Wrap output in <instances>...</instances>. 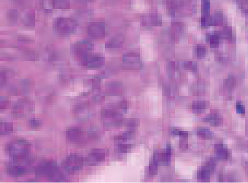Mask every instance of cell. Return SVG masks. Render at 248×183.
<instances>
[{
  "label": "cell",
  "mask_w": 248,
  "mask_h": 183,
  "mask_svg": "<svg viewBox=\"0 0 248 183\" xmlns=\"http://www.w3.org/2000/svg\"><path fill=\"white\" fill-rule=\"evenodd\" d=\"M4 150L6 154L14 160L25 159L31 150V145L24 139H14L6 144Z\"/></svg>",
  "instance_id": "cell-1"
},
{
  "label": "cell",
  "mask_w": 248,
  "mask_h": 183,
  "mask_svg": "<svg viewBox=\"0 0 248 183\" xmlns=\"http://www.w3.org/2000/svg\"><path fill=\"white\" fill-rule=\"evenodd\" d=\"M35 174L39 176H46L54 181L63 180L64 175L60 171L56 162L53 161L42 162L38 165L35 169Z\"/></svg>",
  "instance_id": "cell-2"
},
{
  "label": "cell",
  "mask_w": 248,
  "mask_h": 183,
  "mask_svg": "<svg viewBox=\"0 0 248 183\" xmlns=\"http://www.w3.org/2000/svg\"><path fill=\"white\" fill-rule=\"evenodd\" d=\"M77 24L74 19L61 17L54 20L53 28L57 34L61 35H68L75 32Z\"/></svg>",
  "instance_id": "cell-3"
},
{
  "label": "cell",
  "mask_w": 248,
  "mask_h": 183,
  "mask_svg": "<svg viewBox=\"0 0 248 183\" xmlns=\"http://www.w3.org/2000/svg\"><path fill=\"white\" fill-rule=\"evenodd\" d=\"M34 109V104L29 99L19 100L14 104L12 109L13 115L17 118H23L32 113Z\"/></svg>",
  "instance_id": "cell-4"
},
{
  "label": "cell",
  "mask_w": 248,
  "mask_h": 183,
  "mask_svg": "<svg viewBox=\"0 0 248 183\" xmlns=\"http://www.w3.org/2000/svg\"><path fill=\"white\" fill-rule=\"evenodd\" d=\"M25 159L14 160L7 165L6 171L7 174L14 177H20L28 174L29 171V164L24 162Z\"/></svg>",
  "instance_id": "cell-5"
},
{
  "label": "cell",
  "mask_w": 248,
  "mask_h": 183,
  "mask_svg": "<svg viewBox=\"0 0 248 183\" xmlns=\"http://www.w3.org/2000/svg\"><path fill=\"white\" fill-rule=\"evenodd\" d=\"M84 160L82 156L76 154H72L67 156L63 162V167L68 173H77L82 169Z\"/></svg>",
  "instance_id": "cell-6"
},
{
  "label": "cell",
  "mask_w": 248,
  "mask_h": 183,
  "mask_svg": "<svg viewBox=\"0 0 248 183\" xmlns=\"http://www.w3.org/2000/svg\"><path fill=\"white\" fill-rule=\"evenodd\" d=\"M81 63L89 68L101 67L104 63V58L98 54H88L80 58Z\"/></svg>",
  "instance_id": "cell-7"
},
{
  "label": "cell",
  "mask_w": 248,
  "mask_h": 183,
  "mask_svg": "<svg viewBox=\"0 0 248 183\" xmlns=\"http://www.w3.org/2000/svg\"><path fill=\"white\" fill-rule=\"evenodd\" d=\"M93 45L91 42L87 41H81L74 44L72 46V51L80 58L88 54V51L92 50Z\"/></svg>",
  "instance_id": "cell-8"
},
{
  "label": "cell",
  "mask_w": 248,
  "mask_h": 183,
  "mask_svg": "<svg viewBox=\"0 0 248 183\" xmlns=\"http://www.w3.org/2000/svg\"><path fill=\"white\" fill-rule=\"evenodd\" d=\"M106 150L101 149H92L88 154L87 162L90 165H95L102 162L106 158Z\"/></svg>",
  "instance_id": "cell-9"
},
{
  "label": "cell",
  "mask_w": 248,
  "mask_h": 183,
  "mask_svg": "<svg viewBox=\"0 0 248 183\" xmlns=\"http://www.w3.org/2000/svg\"><path fill=\"white\" fill-rule=\"evenodd\" d=\"M73 113L76 118L79 120H85L90 114V106L87 102H80L75 106Z\"/></svg>",
  "instance_id": "cell-10"
},
{
  "label": "cell",
  "mask_w": 248,
  "mask_h": 183,
  "mask_svg": "<svg viewBox=\"0 0 248 183\" xmlns=\"http://www.w3.org/2000/svg\"><path fill=\"white\" fill-rule=\"evenodd\" d=\"M105 27L103 23H92L88 27V35L93 38H101L104 36Z\"/></svg>",
  "instance_id": "cell-11"
},
{
  "label": "cell",
  "mask_w": 248,
  "mask_h": 183,
  "mask_svg": "<svg viewBox=\"0 0 248 183\" xmlns=\"http://www.w3.org/2000/svg\"><path fill=\"white\" fill-rule=\"evenodd\" d=\"M84 132L82 129L79 127H71L66 131V139L70 142H79L82 139Z\"/></svg>",
  "instance_id": "cell-12"
},
{
  "label": "cell",
  "mask_w": 248,
  "mask_h": 183,
  "mask_svg": "<svg viewBox=\"0 0 248 183\" xmlns=\"http://www.w3.org/2000/svg\"><path fill=\"white\" fill-rule=\"evenodd\" d=\"M101 115L103 118L113 119L116 120L119 119L121 115L115 109L113 108H105L102 110Z\"/></svg>",
  "instance_id": "cell-13"
},
{
  "label": "cell",
  "mask_w": 248,
  "mask_h": 183,
  "mask_svg": "<svg viewBox=\"0 0 248 183\" xmlns=\"http://www.w3.org/2000/svg\"><path fill=\"white\" fill-rule=\"evenodd\" d=\"M204 121L210 123L214 126H218L220 125V124L223 122V118L219 114L214 111L205 117Z\"/></svg>",
  "instance_id": "cell-14"
},
{
  "label": "cell",
  "mask_w": 248,
  "mask_h": 183,
  "mask_svg": "<svg viewBox=\"0 0 248 183\" xmlns=\"http://www.w3.org/2000/svg\"><path fill=\"white\" fill-rule=\"evenodd\" d=\"M218 158L220 159H228L229 157V152L228 149L224 147L223 144H217L215 146Z\"/></svg>",
  "instance_id": "cell-15"
},
{
  "label": "cell",
  "mask_w": 248,
  "mask_h": 183,
  "mask_svg": "<svg viewBox=\"0 0 248 183\" xmlns=\"http://www.w3.org/2000/svg\"><path fill=\"white\" fill-rule=\"evenodd\" d=\"M13 123L9 122H1V134L2 135H7L10 134L13 131Z\"/></svg>",
  "instance_id": "cell-16"
},
{
  "label": "cell",
  "mask_w": 248,
  "mask_h": 183,
  "mask_svg": "<svg viewBox=\"0 0 248 183\" xmlns=\"http://www.w3.org/2000/svg\"><path fill=\"white\" fill-rule=\"evenodd\" d=\"M210 172L203 166L202 168H201L197 173L198 180L204 182L209 181L210 180Z\"/></svg>",
  "instance_id": "cell-17"
},
{
  "label": "cell",
  "mask_w": 248,
  "mask_h": 183,
  "mask_svg": "<svg viewBox=\"0 0 248 183\" xmlns=\"http://www.w3.org/2000/svg\"><path fill=\"white\" fill-rule=\"evenodd\" d=\"M192 110L197 113H201L206 108V103L204 101H196L192 103Z\"/></svg>",
  "instance_id": "cell-18"
},
{
  "label": "cell",
  "mask_w": 248,
  "mask_h": 183,
  "mask_svg": "<svg viewBox=\"0 0 248 183\" xmlns=\"http://www.w3.org/2000/svg\"><path fill=\"white\" fill-rule=\"evenodd\" d=\"M54 8L58 9H68L70 6L69 0H54Z\"/></svg>",
  "instance_id": "cell-19"
},
{
  "label": "cell",
  "mask_w": 248,
  "mask_h": 183,
  "mask_svg": "<svg viewBox=\"0 0 248 183\" xmlns=\"http://www.w3.org/2000/svg\"><path fill=\"white\" fill-rule=\"evenodd\" d=\"M197 134L201 138L204 139H209L212 137L213 133L209 129H199L197 130Z\"/></svg>",
  "instance_id": "cell-20"
},
{
  "label": "cell",
  "mask_w": 248,
  "mask_h": 183,
  "mask_svg": "<svg viewBox=\"0 0 248 183\" xmlns=\"http://www.w3.org/2000/svg\"><path fill=\"white\" fill-rule=\"evenodd\" d=\"M23 21L25 25H34L35 21V14L33 12H29L26 13L23 18Z\"/></svg>",
  "instance_id": "cell-21"
},
{
  "label": "cell",
  "mask_w": 248,
  "mask_h": 183,
  "mask_svg": "<svg viewBox=\"0 0 248 183\" xmlns=\"http://www.w3.org/2000/svg\"><path fill=\"white\" fill-rule=\"evenodd\" d=\"M124 59V61L126 63L135 64L136 63H138L137 62L139 59V58L138 55H137V54L129 53V54L125 55Z\"/></svg>",
  "instance_id": "cell-22"
},
{
  "label": "cell",
  "mask_w": 248,
  "mask_h": 183,
  "mask_svg": "<svg viewBox=\"0 0 248 183\" xmlns=\"http://www.w3.org/2000/svg\"><path fill=\"white\" fill-rule=\"evenodd\" d=\"M120 88V84L118 82H111L108 85L107 90L108 93L110 94H117L119 89Z\"/></svg>",
  "instance_id": "cell-23"
},
{
  "label": "cell",
  "mask_w": 248,
  "mask_h": 183,
  "mask_svg": "<svg viewBox=\"0 0 248 183\" xmlns=\"http://www.w3.org/2000/svg\"><path fill=\"white\" fill-rule=\"evenodd\" d=\"M42 7L46 11H52L54 8V0H41Z\"/></svg>",
  "instance_id": "cell-24"
},
{
  "label": "cell",
  "mask_w": 248,
  "mask_h": 183,
  "mask_svg": "<svg viewBox=\"0 0 248 183\" xmlns=\"http://www.w3.org/2000/svg\"><path fill=\"white\" fill-rule=\"evenodd\" d=\"M133 135V131H129L124 132L123 133L119 134V135H116L114 137V140L117 141L126 140H128V139L131 138Z\"/></svg>",
  "instance_id": "cell-25"
},
{
  "label": "cell",
  "mask_w": 248,
  "mask_h": 183,
  "mask_svg": "<svg viewBox=\"0 0 248 183\" xmlns=\"http://www.w3.org/2000/svg\"><path fill=\"white\" fill-rule=\"evenodd\" d=\"M28 124L30 128L32 129H38L41 127L42 122L38 119L32 118L29 119L28 121Z\"/></svg>",
  "instance_id": "cell-26"
},
{
  "label": "cell",
  "mask_w": 248,
  "mask_h": 183,
  "mask_svg": "<svg viewBox=\"0 0 248 183\" xmlns=\"http://www.w3.org/2000/svg\"><path fill=\"white\" fill-rule=\"evenodd\" d=\"M216 165V161L211 159H209V161L206 162L205 165L204 167L211 173V172H213L215 170Z\"/></svg>",
  "instance_id": "cell-27"
},
{
  "label": "cell",
  "mask_w": 248,
  "mask_h": 183,
  "mask_svg": "<svg viewBox=\"0 0 248 183\" xmlns=\"http://www.w3.org/2000/svg\"><path fill=\"white\" fill-rule=\"evenodd\" d=\"M208 41L211 46L215 48L219 44V36L217 35H210L208 37Z\"/></svg>",
  "instance_id": "cell-28"
},
{
  "label": "cell",
  "mask_w": 248,
  "mask_h": 183,
  "mask_svg": "<svg viewBox=\"0 0 248 183\" xmlns=\"http://www.w3.org/2000/svg\"><path fill=\"white\" fill-rule=\"evenodd\" d=\"M170 133L171 134L175 135H180L182 137H188V132L183 131L182 130H179L177 129L171 128L170 130Z\"/></svg>",
  "instance_id": "cell-29"
},
{
  "label": "cell",
  "mask_w": 248,
  "mask_h": 183,
  "mask_svg": "<svg viewBox=\"0 0 248 183\" xmlns=\"http://www.w3.org/2000/svg\"><path fill=\"white\" fill-rule=\"evenodd\" d=\"M139 120L136 119H129L123 120V124L128 127H136L138 124Z\"/></svg>",
  "instance_id": "cell-30"
},
{
  "label": "cell",
  "mask_w": 248,
  "mask_h": 183,
  "mask_svg": "<svg viewBox=\"0 0 248 183\" xmlns=\"http://www.w3.org/2000/svg\"><path fill=\"white\" fill-rule=\"evenodd\" d=\"M158 162L153 159L149 166V173L150 175H155L157 173Z\"/></svg>",
  "instance_id": "cell-31"
},
{
  "label": "cell",
  "mask_w": 248,
  "mask_h": 183,
  "mask_svg": "<svg viewBox=\"0 0 248 183\" xmlns=\"http://www.w3.org/2000/svg\"><path fill=\"white\" fill-rule=\"evenodd\" d=\"M132 147V146L130 144H118L117 146L116 149L117 151L119 152L126 153L129 151Z\"/></svg>",
  "instance_id": "cell-32"
},
{
  "label": "cell",
  "mask_w": 248,
  "mask_h": 183,
  "mask_svg": "<svg viewBox=\"0 0 248 183\" xmlns=\"http://www.w3.org/2000/svg\"><path fill=\"white\" fill-rule=\"evenodd\" d=\"M120 45L121 43L120 41H119L117 38H114L111 41H108L106 44V46L109 48H117Z\"/></svg>",
  "instance_id": "cell-33"
},
{
  "label": "cell",
  "mask_w": 248,
  "mask_h": 183,
  "mask_svg": "<svg viewBox=\"0 0 248 183\" xmlns=\"http://www.w3.org/2000/svg\"><path fill=\"white\" fill-rule=\"evenodd\" d=\"M18 16H19L18 12L16 10H11L9 11L7 14V16L10 21H12L13 22L17 20Z\"/></svg>",
  "instance_id": "cell-34"
},
{
  "label": "cell",
  "mask_w": 248,
  "mask_h": 183,
  "mask_svg": "<svg viewBox=\"0 0 248 183\" xmlns=\"http://www.w3.org/2000/svg\"><path fill=\"white\" fill-rule=\"evenodd\" d=\"M196 54L198 57L202 58L205 55V48L202 45H198L196 48Z\"/></svg>",
  "instance_id": "cell-35"
},
{
  "label": "cell",
  "mask_w": 248,
  "mask_h": 183,
  "mask_svg": "<svg viewBox=\"0 0 248 183\" xmlns=\"http://www.w3.org/2000/svg\"><path fill=\"white\" fill-rule=\"evenodd\" d=\"M232 35V31L231 28L229 27L224 28L223 32H221V36L224 38H229Z\"/></svg>",
  "instance_id": "cell-36"
},
{
  "label": "cell",
  "mask_w": 248,
  "mask_h": 183,
  "mask_svg": "<svg viewBox=\"0 0 248 183\" xmlns=\"http://www.w3.org/2000/svg\"><path fill=\"white\" fill-rule=\"evenodd\" d=\"M226 84L228 87H232L236 84V80L233 77H229L226 81Z\"/></svg>",
  "instance_id": "cell-37"
},
{
  "label": "cell",
  "mask_w": 248,
  "mask_h": 183,
  "mask_svg": "<svg viewBox=\"0 0 248 183\" xmlns=\"http://www.w3.org/2000/svg\"><path fill=\"white\" fill-rule=\"evenodd\" d=\"M186 137H182L181 140L180 141V147L183 150H185L188 147V143Z\"/></svg>",
  "instance_id": "cell-38"
},
{
  "label": "cell",
  "mask_w": 248,
  "mask_h": 183,
  "mask_svg": "<svg viewBox=\"0 0 248 183\" xmlns=\"http://www.w3.org/2000/svg\"><path fill=\"white\" fill-rule=\"evenodd\" d=\"M237 111L240 114H244L245 113V108L243 105L240 102H238L236 105Z\"/></svg>",
  "instance_id": "cell-39"
},
{
  "label": "cell",
  "mask_w": 248,
  "mask_h": 183,
  "mask_svg": "<svg viewBox=\"0 0 248 183\" xmlns=\"http://www.w3.org/2000/svg\"><path fill=\"white\" fill-rule=\"evenodd\" d=\"M184 67L187 69H192V70H195L196 69V66L195 63H193L192 62H186L184 63Z\"/></svg>",
  "instance_id": "cell-40"
},
{
  "label": "cell",
  "mask_w": 248,
  "mask_h": 183,
  "mask_svg": "<svg viewBox=\"0 0 248 183\" xmlns=\"http://www.w3.org/2000/svg\"><path fill=\"white\" fill-rule=\"evenodd\" d=\"M9 102L8 100L4 98V99H1V109L4 110L7 109V107L9 105Z\"/></svg>",
  "instance_id": "cell-41"
}]
</instances>
